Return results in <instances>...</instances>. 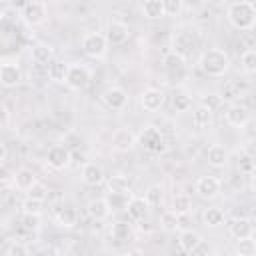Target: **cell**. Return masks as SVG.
I'll return each mask as SVG.
<instances>
[{
    "instance_id": "6da1fadb",
    "label": "cell",
    "mask_w": 256,
    "mask_h": 256,
    "mask_svg": "<svg viewBox=\"0 0 256 256\" xmlns=\"http://www.w3.org/2000/svg\"><path fill=\"white\" fill-rule=\"evenodd\" d=\"M198 68L212 78H220L230 70V56L222 48H208L198 58Z\"/></svg>"
},
{
    "instance_id": "7a4b0ae2",
    "label": "cell",
    "mask_w": 256,
    "mask_h": 256,
    "mask_svg": "<svg viewBox=\"0 0 256 256\" xmlns=\"http://www.w3.org/2000/svg\"><path fill=\"white\" fill-rule=\"evenodd\" d=\"M226 18L236 30H242V32L252 30L256 26V6L246 0L232 2L226 10Z\"/></svg>"
},
{
    "instance_id": "3957f363",
    "label": "cell",
    "mask_w": 256,
    "mask_h": 256,
    "mask_svg": "<svg viewBox=\"0 0 256 256\" xmlns=\"http://www.w3.org/2000/svg\"><path fill=\"white\" fill-rule=\"evenodd\" d=\"M138 144L150 152V154H164L168 150V142L164 138V134L156 128V126H146L142 128V132L138 134Z\"/></svg>"
},
{
    "instance_id": "277c9868",
    "label": "cell",
    "mask_w": 256,
    "mask_h": 256,
    "mask_svg": "<svg viewBox=\"0 0 256 256\" xmlns=\"http://www.w3.org/2000/svg\"><path fill=\"white\" fill-rule=\"evenodd\" d=\"M108 40L102 32H86L82 36V50L88 58H94V60H100L106 56L108 52Z\"/></svg>"
},
{
    "instance_id": "5b68a950",
    "label": "cell",
    "mask_w": 256,
    "mask_h": 256,
    "mask_svg": "<svg viewBox=\"0 0 256 256\" xmlns=\"http://www.w3.org/2000/svg\"><path fill=\"white\" fill-rule=\"evenodd\" d=\"M90 82H92V72L88 70V66L78 64V62L70 64L68 76H66V86H68L70 90L82 92V90H86V88L90 86Z\"/></svg>"
},
{
    "instance_id": "8992f818",
    "label": "cell",
    "mask_w": 256,
    "mask_h": 256,
    "mask_svg": "<svg viewBox=\"0 0 256 256\" xmlns=\"http://www.w3.org/2000/svg\"><path fill=\"white\" fill-rule=\"evenodd\" d=\"M20 16L28 26H38L48 18V4L46 2H26L20 8Z\"/></svg>"
},
{
    "instance_id": "52a82bcc",
    "label": "cell",
    "mask_w": 256,
    "mask_h": 256,
    "mask_svg": "<svg viewBox=\"0 0 256 256\" xmlns=\"http://www.w3.org/2000/svg\"><path fill=\"white\" fill-rule=\"evenodd\" d=\"M100 98H102L104 106L110 108V110H114V112H120V110H124V108L128 106V94H126V90L120 88V86H108V88L102 92Z\"/></svg>"
},
{
    "instance_id": "ba28073f",
    "label": "cell",
    "mask_w": 256,
    "mask_h": 256,
    "mask_svg": "<svg viewBox=\"0 0 256 256\" xmlns=\"http://www.w3.org/2000/svg\"><path fill=\"white\" fill-rule=\"evenodd\" d=\"M70 162H72V154H70V150H68L66 146H62V144L52 146V148L48 150V154H46V164H48L52 170H64V168L70 166Z\"/></svg>"
},
{
    "instance_id": "9c48e42d",
    "label": "cell",
    "mask_w": 256,
    "mask_h": 256,
    "mask_svg": "<svg viewBox=\"0 0 256 256\" xmlns=\"http://www.w3.org/2000/svg\"><path fill=\"white\" fill-rule=\"evenodd\" d=\"M20 82H22V70H20L18 62L4 60L0 66V84L4 88H16Z\"/></svg>"
},
{
    "instance_id": "30bf717a",
    "label": "cell",
    "mask_w": 256,
    "mask_h": 256,
    "mask_svg": "<svg viewBox=\"0 0 256 256\" xmlns=\"http://www.w3.org/2000/svg\"><path fill=\"white\" fill-rule=\"evenodd\" d=\"M104 36H106L108 44L120 46V44H124V42L130 38V28H128V24H124V22H120V20H112V22L106 26Z\"/></svg>"
},
{
    "instance_id": "8fae6325",
    "label": "cell",
    "mask_w": 256,
    "mask_h": 256,
    "mask_svg": "<svg viewBox=\"0 0 256 256\" xmlns=\"http://www.w3.org/2000/svg\"><path fill=\"white\" fill-rule=\"evenodd\" d=\"M164 100H166V94L160 88H146L140 94V106L146 112H158L164 106Z\"/></svg>"
},
{
    "instance_id": "7c38bea8",
    "label": "cell",
    "mask_w": 256,
    "mask_h": 256,
    "mask_svg": "<svg viewBox=\"0 0 256 256\" xmlns=\"http://www.w3.org/2000/svg\"><path fill=\"white\" fill-rule=\"evenodd\" d=\"M138 142V136L130 128H116L112 134V148L116 152H128Z\"/></svg>"
},
{
    "instance_id": "4fadbf2b",
    "label": "cell",
    "mask_w": 256,
    "mask_h": 256,
    "mask_svg": "<svg viewBox=\"0 0 256 256\" xmlns=\"http://www.w3.org/2000/svg\"><path fill=\"white\" fill-rule=\"evenodd\" d=\"M224 120L234 128H244L250 122V112L244 104H230L228 110L224 112Z\"/></svg>"
},
{
    "instance_id": "5bb4252c",
    "label": "cell",
    "mask_w": 256,
    "mask_h": 256,
    "mask_svg": "<svg viewBox=\"0 0 256 256\" xmlns=\"http://www.w3.org/2000/svg\"><path fill=\"white\" fill-rule=\"evenodd\" d=\"M196 46V38L192 32L188 30H178L174 36H172V52L180 54V56H188V52Z\"/></svg>"
},
{
    "instance_id": "9a60e30c",
    "label": "cell",
    "mask_w": 256,
    "mask_h": 256,
    "mask_svg": "<svg viewBox=\"0 0 256 256\" xmlns=\"http://www.w3.org/2000/svg\"><path fill=\"white\" fill-rule=\"evenodd\" d=\"M220 188H222V182L216 178V176H200L194 184V190L202 196V198H214L220 194Z\"/></svg>"
},
{
    "instance_id": "2e32d148",
    "label": "cell",
    "mask_w": 256,
    "mask_h": 256,
    "mask_svg": "<svg viewBox=\"0 0 256 256\" xmlns=\"http://www.w3.org/2000/svg\"><path fill=\"white\" fill-rule=\"evenodd\" d=\"M228 232H230V236L232 238H236V240H242V238H250L252 234H254V224H252V220H248V218H234V220H230V224H228Z\"/></svg>"
},
{
    "instance_id": "e0dca14e",
    "label": "cell",
    "mask_w": 256,
    "mask_h": 256,
    "mask_svg": "<svg viewBox=\"0 0 256 256\" xmlns=\"http://www.w3.org/2000/svg\"><path fill=\"white\" fill-rule=\"evenodd\" d=\"M86 212H88V216L92 220H106L110 216L112 208H110V204H108L106 198H92L86 204Z\"/></svg>"
},
{
    "instance_id": "ac0fdd59",
    "label": "cell",
    "mask_w": 256,
    "mask_h": 256,
    "mask_svg": "<svg viewBox=\"0 0 256 256\" xmlns=\"http://www.w3.org/2000/svg\"><path fill=\"white\" fill-rule=\"evenodd\" d=\"M36 182H38V178H36V174H34L30 168H18V170L14 172V176H12L14 188H18V190H22V192H28Z\"/></svg>"
},
{
    "instance_id": "d6986e66",
    "label": "cell",
    "mask_w": 256,
    "mask_h": 256,
    "mask_svg": "<svg viewBox=\"0 0 256 256\" xmlns=\"http://www.w3.org/2000/svg\"><path fill=\"white\" fill-rule=\"evenodd\" d=\"M82 182L88 186H100L104 182V170L96 162H86L82 166Z\"/></svg>"
},
{
    "instance_id": "ffe728a7",
    "label": "cell",
    "mask_w": 256,
    "mask_h": 256,
    "mask_svg": "<svg viewBox=\"0 0 256 256\" xmlns=\"http://www.w3.org/2000/svg\"><path fill=\"white\" fill-rule=\"evenodd\" d=\"M178 244H180V248L184 252L192 254V252H196L202 246V236L196 230H182L180 236H178Z\"/></svg>"
},
{
    "instance_id": "44dd1931",
    "label": "cell",
    "mask_w": 256,
    "mask_h": 256,
    "mask_svg": "<svg viewBox=\"0 0 256 256\" xmlns=\"http://www.w3.org/2000/svg\"><path fill=\"white\" fill-rule=\"evenodd\" d=\"M30 56H32V62L38 64V66H48L52 60H56V58H54V50H52V46H50V44H42V42L32 46Z\"/></svg>"
},
{
    "instance_id": "7402d4cb",
    "label": "cell",
    "mask_w": 256,
    "mask_h": 256,
    "mask_svg": "<svg viewBox=\"0 0 256 256\" xmlns=\"http://www.w3.org/2000/svg\"><path fill=\"white\" fill-rule=\"evenodd\" d=\"M206 162L212 168H224L228 164V150L222 144H212L206 150Z\"/></svg>"
},
{
    "instance_id": "603a6c76",
    "label": "cell",
    "mask_w": 256,
    "mask_h": 256,
    "mask_svg": "<svg viewBox=\"0 0 256 256\" xmlns=\"http://www.w3.org/2000/svg\"><path fill=\"white\" fill-rule=\"evenodd\" d=\"M148 202L144 200V198H140V196H132L130 198V204H128V208H126V212H128V218L132 220V222H140V220H144L146 216H148Z\"/></svg>"
},
{
    "instance_id": "cb8c5ba5",
    "label": "cell",
    "mask_w": 256,
    "mask_h": 256,
    "mask_svg": "<svg viewBox=\"0 0 256 256\" xmlns=\"http://www.w3.org/2000/svg\"><path fill=\"white\" fill-rule=\"evenodd\" d=\"M54 220H56V224L62 226V228H72V226H76V222H78V210H76L74 206L66 204V206H62V208L56 210Z\"/></svg>"
},
{
    "instance_id": "d4e9b609",
    "label": "cell",
    "mask_w": 256,
    "mask_h": 256,
    "mask_svg": "<svg viewBox=\"0 0 256 256\" xmlns=\"http://www.w3.org/2000/svg\"><path fill=\"white\" fill-rule=\"evenodd\" d=\"M140 10L146 18L156 20V18H164L166 10H164V0H144L140 4Z\"/></svg>"
},
{
    "instance_id": "484cf974",
    "label": "cell",
    "mask_w": 256,
    "mask_h": 256,
    "mask_svg": "<svg viewBox=\"0 0 256 256\" xmlns=\"http://www.w3.org/2000/svg\"><path fill=\"white\" fill-rule=\"evenodd\" d=\"M68 68L70 64L62 62V60H52L48 64V78L56 84H66V76H68Z\"/></svg>"
},
{
    "instance_id": "4316f807",
    "label": "cell",
    "mask_w": 256,
    "mask_h": 256,
    "mask_svg": "<svg viewBox=\"0 0 256 256\" xmlns=\"http://www.w3.org/2000/svg\"><path fill=\"white\" fill-rule=\"evenodd\" d=\"M212 120H214V112L210 108H206L202 104H198L194 108V112H192V124L196 128H208V126H212Z\"/></svg>"
},
{
    "instance_id": "83f0119b",
    "label": "cell",
    "mask_w": 256,
    "mask_h": 256,
    "mask_svg": "<svg viewBox=\"0 0 256 256\" xmlns=\"http://www.w3.org/2000/svg\"><path fill=\"white\" fill-rule=\"evenodd\" d=\"M106 186H108V192L110 194H130V180L124 176V174H114L106 180Z\"/></svg>"
},
{
    "instance_id": "f1b7e54d",
    "label": "cell",
    "mask_w": 256,
    "mask_h": 256,
    "mask_svg": "<svg viewBox=\"0 0 256 256\" xmlns=\"http://www.w3.org/2000/svg\"><path fill=\"white\" fill-rule=\"evenodd\" d=\"M190 210H192V200H190L188 194H176V196L172 198V208H170V212H172L174 216H186Z\"/></svg>"
},
{
    "instance_id": "f546056e",
    "label": "cell",
    "mask_w": 256,
    "mask_h": 256,
    "mask_svg": "<svg viewBox=\"0 0 256 256\" xmlns=\"http://www.w3.org/2000/svg\"><path fill=\"white\" fill-rule=\"evenodd\" d=\"M162 64H164L166 72H174V70H184V68H186V58L170 50V52H166V54L162 56Z\"/></svg>"
},
{
    "instance_id": "4dcf8cb0",
    "label": "cell",
    "mask_w": 256,
    "mask_h": 256,
    "mask_svg": "<svg viewBox=\"0 0 256 256\" xmlns=\"http://www.w3.org/2000/svg\"><path fill=\"white\" fill-rule=\"evenodd\" d=\"M202 220H204L206 226L218 228V226L224 224V212H222L218 206H210V208H206V210L202 212Z\"/></svg>"
},
{
    "instance_id": "1f68e13d",
    "label": "cell",
    "mask_w": 256,
    "mask_h": 256,
    "mask_svg": "<svg viewBox=\"0 0 256 256\" xmlns=\"http://www.w3.org/2000/svg\"><path fill=\"white\" fill-rule=\"evenodd\" d=\"M110 234H112V238H114V240L124 242V240H130V238H132V228H130V224H128V222L118 220V222H114V224H112Z\"/></svg>"
},
{
    "instance_id": "d6a6232c",
    "label": "cell",
    "mask_w": 256,
    "mask_h": 256,
    "mask_svg": "<svg viewBox=\"0 0 256 256\" xmlns=\"http://www.w3.org/2000/svg\"><path fill=\"white\" fill-rule=\"evenodd\" d=\"M144 200L148 202V206H160L164 200V188L160 184L148 186V190L144 192Z\"/></svg>"
},
{
    "instance_id": "836d02e7",
    "label": "cell",
    "mask_w": 256,
    "mask_h": 256,
    "mask_svg": "<svg viewBox=\"0 0 256 256\" xmlns=\"http://www.w3.org/2000/svg\"><path fill=\"white\" fill-rule=\"evenodd\" d=\"M236 256H256V238H242L236 240Z\"/></svg>"
},
{
    "instance_id": "e575fe53",
    "label": "cell",
    "mask_w": 256,
    "mask_h": 256,
    "mask_svg": "<svg viewBox=\"0 0 256 256\" xmlns=\"http://www.w3.org/2000/svg\"><path fill=\"white\" fill-rule=\"evenodd\" d=\"M172 108H174V112H178V114L188 112V110L192 108V98H190L186 92H176V94L172 96Z\"/></svg>"
},
{
    "instance_id": "d590c367",
    "label": "cell",
    "mask_w": 256,
    "mask_h": 256,
    "mask_svg": "<svg viewBox=\"0 0 256 256\" xmlns=\"http://www.w3.org/2000/svg\"><path fill=\"white\" fill-rule=\"evenodd\" d=\"M130 194H110L108 192V204H110V208L112 210H126L128 208V204H130Z\"/></svg>"
},
{
    "instance_id": "8d00e7d4",
    "label": "cell",
    "mask_w": 256,
    "mask_h": 256,
    "mask_svg": "<svg viewBox=\"0 0 256 256\" xmlns=\"http://www.w3.org/2000/svg\"><path fill=\"white\" fill-rule=\"evenodd\" d=\"M44 208L42 200H34V198H26L22 202V214H30V216H40Z\"/></svg>"
},
{
    "instance_id": "74e56055",
    "label": "cell",
    "mask_w": 256,
    "mask_h": 256,
    "mask_svg": "<svg viewBox=\"0 0 256 256\" xmlns=\"http://www.w3.org/2000/svg\"><path fill=\"white\" fill-rule=\"evenodd\" d=\"M242 62V70L246 74H256V50H246L240 58Z\"/></svg>"
},
{
    "instance_id": "f35d334b",
    "label": "cell",
    "mask_w": 256,
    "mask_h": 256,
    "mask_svg": "<svg viewBox=\"0 0 256 256\" xmlns=\"http://www.w3.org/2000/svg\"><path fill=\"white\" fill-rule=\"evenodd\" d=\"M200 104L206 106V108H210L212 112H216V110L220 108V104H222V96H218L216 92H206V94L202 96Z\"/></svg>"
},
{
    "instance_id": "ab89813d",
    "label": "cell",
    "mask_w": 256,
    "mask_h": 256,
    "mask_svg": "<svg viewBox=\"0 0 256 256\" xmlns=\"http://www.w3.org/2000/svg\"><path fill=\"white\" fill-rule=\"evenodd\" d=\"M28 198H34V200H46L48 198V188L42 184V182H36L30 190H28Z\"/></svg>"
},
{
    "instance_id": "60d3db41",
    "label": "cell",
    "mask_w": 256,
    "mask_h": 256,
    "mask_svg": "<svg viewBox=\"0 0 256 256\" xmlns=\"http://www.w3.org/2000/svg\"><path fill=\"white\" fill-rule=\"evenodd\" d=\"M4 256H30V250H28V246L22 244V242H12V244L8 246V250H6Z\"/></svg>"
},
{
    "instance_id": "b9f144b4",
    "label": "cell",
    "mask_w": 256,
    "mask_h": 256,
    "mask_svg": "<svg viewBox=\"0 0 256 256\" xmlns=\"http://www.w3.org/2000/svg\"><path fill=\"white\" fill-rule=\"evenodd\" d=\"M184 8V2L182 0H164V10H166V16H178Z\"/></svg>"
},
{
    "instance_id": "7bdbcfd3",
    "label": "cell",
    "mask_w": 256,
    "mask_h": 256,
    "mask_svg": "<svg viewBox=\"0 0 256 256\" xmlns=\"http://www.w3.org/2000/svg\"><path fill=\"white\" fill-rule=\"evenodd\" d=\"M22 226L28 232H36L40 228V216H30V214H22Z\"/></svg>"
},
{
    "instance_id": "ee69618b",
    "label": "cell",
    "mask_w": 256,
    "mask_h": 256,
    "mask_svg": "<svg viewBox=\"0 0 256 256\" xmlns=\"http://www.w3.org/2000/svg\"><path fill=\"white\" fill-rule=\"evenodd\" d=\"M166 74H168L170 82H184V80H186V76H188L186 68H184V70H174V72H166Z\"/></svg>"
},
{
    "instance_id": "f6af8a7d",
    "label": "cell",
    "mask_w": 256,
    "mask_h": 256,
    "mask_svg": "<svg viewBox=\"0 0 256 256\" xmlns=\"http://www.w3.org/2000/svg\"><path fill=\"white\" fill-rule=\"evenodd\" d=\"M242 172L246 174H252L254 172V162H252V156H242Z\"/></svg>"
},
{
    "instance_id": "bcb514c9",
    "label": "cell",
    "mask_w": 256,
    "mask_h": 256,
    "mask_svg": "<svg viewBox=\"0 0 256 256\" xmlns=\"http://www.w3.org/2000/svg\"><path fill=\"white\" fill-rule=\"evenodd\" d=\"M0 16H2V20H4V22H8V20H12L14 16H18V10H14V8H10V6H6V8H2V12H0Z\"/></svg>"
},
{
    "instance_id": "7dc6e473",
    "label": "cell",
    "mask_w": 256,
    "mask_h": 256,
    "mask_svg": "<svg viewBox=\"0 0 256 256\" xmlns=\"http://www.w3.org/2000/svg\"><path fill=\"white\" fill-rule=\"evenodd\" d=\"M0 114H2V128H8V124H10V110H8L6 104L0 106Z\"/></svg>"
},
{
    "instance_id": "c3c4849f",
    "label": "cell",
    "mask_w": 256,
    "mask_h": 256,
    "mask_svg": "<svg viewBox=\"0 0 256 256\" xmlns=\"http://www.w3.org/2000/svg\"><path fill=\"white\" fill-rule=\"evenodd\" d=\"M36 256H58V250H56L54 246H42V248L36 252Z\"/></svg>"
},
{
    "instance_id": "681fc988",
    "label": "cell",
    "mask_w": 256,
    "mask_h": 256,
    "mask_svg": "<svg viewBox=\"0 0 256 256\" xmlns=\"http://www.w3.org/2000/svg\"><path fill=\"white\" fill-rule=\"evenodd\" d=\"M6 160H8V146L6 144H0V162L6 164Z\"/></svg>"
},
{
    "instance_id": "f907efd6",
    "label": "cell",
    "mask_w": 256,
    "mask_h": 256,
    "mask_svg": "<svg viewBox=\"0 0 256 256\" xmlns=\"http://www.w3.org/2000/svg\"><path fill=\"white\" fill-rule=\"evenodd\" d=\"M124 256H146V254H144L142 250H136V248H134V250H128Z\"/></svg>"
},
{
    "instance_id": "816d5d0a",
    "label": "cell",
    "mask_w": 256,
    "mask_h": 256,
    "mask_svg": "<svg viewBox=\"0 0 256 256\" xmlns=\"http://www.w3.org/2000/svg\"><path fill=\"white\" fill-rule=\"evenodd\" d=\"M250 188H252V190L256 192V170H254V172L250 174Z\"/></svg>"
},
{
    "instance_id": "f5cc1de1",
    "label": "cell",
    "mask_w": 256,
    "mask_h": 256,
    "mask_svg": "<svg viewBox=\"0 0 256 256\" xmlns=\"http://www.w3.org/2000/svg\"><path fill=\"white\" fill-rule=\"evenodd\" d=\"M252 162H254V170H256V154L252 156Z\"/></svg>"
}]
</instances>
